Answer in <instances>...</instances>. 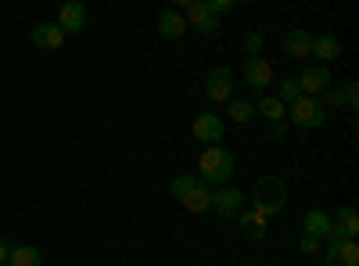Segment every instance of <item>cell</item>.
<instances>
[{
	"label": "cell",
	"mask_w": 359,
	"mask_h": 266,
	"mask_svg": "<svg viewBox=\"0 0 359 266\" xmlns=\"http://www.w3.org/2000/svg\"><path fill=\"white\" fill-rule=\"evenodd\" d=\"M280 105H294L298 98H302V86H298V79H280V91L273 94Z\"/></svg>",
	"instance_id": "cell-23"
},
{
	"label": "cell",
	"mask_w": 359,
	"mask_h": 266,
	"mask_svg": "<svg viewBox=\"0 0 359 266\" xmlns=\"http://www.w3.org/2000/svg\"><path fill=\"white\" fill-rule=\"evenodd\" d=\"M313 58H320V65L327 69L331 62H338V54H341V40L334 36V33H320V36H313V51H309Z\"/></svg>",
	"instance_id": "cell-14"
},
{
	"label": "cell",
	"mask_w": 359,
	"mask_h": 266,
	"mask_svg": "<svg viewBox=\"0 0 359 266\" xmlns=\"http://www.w3.org/2000/svg\"><path fill=\"white\" fill-rule=\"evenodd\" d=\"M191 133H194V140H201L205 147L223 144V115H216V112H198L194 123H191Z\"/></svg>",
	"instance_id": "cell-6"
},
{
	"label": "cell",
	"mask_w": 359,
	"mask_h": 266,
	"mask_svg": "<svg viewBox=\"0 0 359 266\" xmlns=\"http://www.w3.org/2000/svg\"><path fill=\"white\" fill-rule=\"evenodd\" d=\"M255 115H262L266 123H284L287 119V105H280L273 94H262L259 105H255Z\"/></svg>",
	"instance_id": "cell-20"
},
{
	"label": "cell",
	"mask_w": 359,
	"mask_h": 266,
	"mask_svg": "<svg viewBox=\"0 0 359 266\" xmlns=\"http://www.w3.org/2000/svg\"><path fill=\"white\" fill-rule=\"evenodd\" d=\"M8 266H43L40 248H33V245H18V248H11Z\"/></svg>",
	"instance_id": "cell-21"
},
{
	"label": "cell",
	"mask_w": 359,
	"mask_h": 266,
	"mask_svg": "<svg viewBox=\"0 0 359 266\" xmlns=\"http://www.w3.org/2000/svg\"><path fill=\"white\" fill-rule=\"evenodd\" d=\"M287 123L298 126V130H316L327 123V115H323V105L316 98H298L294 105H287Z\"/></svg>",
	"instance_id": "cell-4"
},
{
	"label": "cell",
	"mask_w": 359,
	"mask_h": 266,
	"mask_svg": "<svg viewBox=\"0 0 359 266\" xmlns=\"http://www.w3.org/2000/svg\"><path fill=\"white\" fill-rule=\"evenodd\" d=\"M33 44L40 51H57L65 44V33L57 29V22H40V25H33Z\"/></svg>",
	"instance_id": "cell-17"
},
{
	"label": "cell",
	"mask_w": 359,
	"mask_h": 266,
	"mask_svg": "<svg viewBox=\"0 0 359 266\" xmlns=\"http://www.w3.org/2000/svg\"><path fill=\"white\" fill-rule=\"evenodd\" d=\"M205 94H208V101H230L233 98V69H226V65H216L212 72L205 76Z\"/></svg>",
	"instance_id": "cell-7"
},
{
	"label": "cell",
	"mask_w": 359,
	"mask_h": 266,
	"mask_svg": "<svg viewBox=\"0 0 359 266\" xmlns=\"http://www.w3.org/2000/svg\"><path fill=\"white\" fill-rule=\"evenodd\" d=\"M172 198L184 205L187 213H208V201H212V187L201 184L194 173H184V176H176V180L169 184Z\"/></svg>",
	"instance_id": "cell-3"
},
{
	"label": "cell",
	"mask_w": 359,
	"mask_h": 266,
	"mask_svg": "<svg viewBox=\"0 0 359 266\" xmlns=\"http://www.w3.org/2000/svg\"><path fill=\"white\" fill-rule=\"evenodd\" d=\"M158 33H162L165 40H184V33H187L184 15H180L176 8H165V11L158 15Z\"/></svg>",
	"instance_id": "cell-18"
},
{
	"label": "cell",
	"mask_w": 359,
	"mask_h": 266,
	"mask_svg": "<svg viewBox=\"0 0 359 266\" xmlns=\"http://www.w3.org/2000/svg\"><path fill=\"white\" fill-rule=\"evenodd\" d=\"M208 209H212L219 220H237L245 213V191H237V187H216L212 191V201H208Z\"/></svg>",
	"instance_id": "cell-5"
},
{
	"label": "cell",
	"mask_w": 359,
	"mask_h": 266,
	"mask_svg": "<svg viewBox=\"0 0 359 266\" xmlns=\"http://www.w3.org/2000/svg\"><path fill=\"white\" fill-rule=\"evenodd\" d=\"M287 205V184L280 173H269V176H259L255 187H252V209L259 216H277L280 209Z\"/></svg>",
	"instance_id": "cell-2"
},
{
	"label": "cell",
	"mask_w": 359,
	"mask_h": 266,
	"mask_svg": "<svg viewBox=\"0 0 359 266\" xmlns=\"http://www.w3.org/2000/svg\"><path fill=\"white\" fill-rule=\"evenodd\" d=\"M331 69H323V65H306L302 76H298V86H302V98H323V91L331 86Z\"/></svg>",
	"instance_id": "cell-9"
},
{
	"label": "cell",
	"mask_w": 359,
	"mask_h": 266,
	"mask_svg": "<svg viewBox=\"0 0 359 266\" xmlns=\"http://www.w3.org/2000/svg\"><path fill=\"white\" fill-rule=\"evenodd\" d=\"M241 76H245V83L252 86L255 94H262L269 83H273V65L266 62V58H245L241 62Z\"/></svg>",
	"instance_id": "cell-8"
},
{
	"label": "cell",
	"mask_w": 359,
	"mask_h": 266,
	"mask_svg": "<svg viewBox=\"0 0 359 266\" xmlns=\"http://www.w3.org/2000/svg\"><path fill=\"white\" fill-rule=\"evenodd\" d=\"M266 223H269V220L259 216L255 209L237 216V227H241V238H245V241H262V238H266Z\"/></svg>",
	"instance_id": "cell-19"
},
{
	"label": "cell",
	"mask_w": 359,
	"mask_h": 266,
	"mask_svg": "<svg viewBox=\"0 0 359 266\" xmlns=\"http://www.w3.org/2000/svg\"><path fill=\"white\" fill-rule=\"evenodd\" d=\"M320 105H334V108H359V83L355 79H345V83H331V86H327V91H323V101Z\"/></svg>",
	"instance_id": "cell-10"
},
{
	"label": "cell",
	"mask_w": 359,
	"mask_h": 266,
	"mask_svg": "<svg viewBox=\"0 0 359 266\" xmlns=\"http://www.w3.org/2000/svg\"><path fill=\"white\" fill-rule=\"evenodd\" d=\"M8 255H11V245L0 238V266H8Z\"/></svg>",
	"instance_id": "cell-29"
},
{
	"label": "cell",
	"mask_w": 359,
	"mask_h": 266,
	"mask_svg": "<svg viewBox=\"0 0 359 266\" xmlns=\"http://www.w3.org/2000/svg\"><path fill=\"white\" fill-rule=\"evenodd\" d=\"M287 130H291L287 119H284V123H269V137H287Z\"/></svg>",
	"instance_id": "cell-28"
},
{
	"label": "cell",
	"mask_w": 359,
	"mask_h": 266,
	"mask_svg": "<svg viewBox=\"0 0 359 266\" xmlns=\"http://www.w3.org/2000/svg\"><path fill=\"white\" fill-rule=\"evenodd\" d=\"M320 248H323V241L309 238V234H302V238H298V252H302V255H316Z\"/></svg>",
	"instance_id": "cell-25"
},
{
	"label": "cell",
	"mask_w": 359,
	"mask_h": 266,
	"mask_svg": "<svg viewBox=\"0 0 359 266\" xmlns=\"http://www.w3.org/2000/svg\"><path fill=\"white\" fill-rule=\"evenodd\" d=\"M237 4H233V0H208V11H212L216 18H223V15H230Z\"/></svg>",
	"instance_id": "cell-26"
},
{
	"label": "cell",
	"mask_w": 359,
	"mask_h": 266,
	"mask_svg": "<svg viewBox=\"0 0 359 266\" xmlns=\"http://www.w3.org/2000/svg\"><path fill=\"white\" fill-rule=\"evenodd\" d=\"M262 44H266V36L259 33V29H255V33H248V36L241 40V51H245V58H262Z\"/></svg>",
	"instance_id": "cell-24"
},
{
	"label": "cell",
	"mask_w": 359,
	"mask_h": 266,
	"mask_svg": "<svg viewBox=\"0 0 359 266\" xmlns=\"http://www.w3.org/2000/svg\"><path fill=\"white\" fill-rule=\"evenodd\" d=\"M306 234L309 238H316V241H334V230H331V216H327L323 209H309L306 213Z\"/></svg>",
	"instance_id": "cell-16"
},
{
	"label": "cell",
	"mask_w": 359,
	"mask_h": 266,
	"mask_svg": "<svg viewBox=\"0 0 359 266\" xmlns=\"http://www.w3.org/2000/svg\"><path fill=\"white\" fill-rule=\"evenodd\" d=\"M83 25H86V8L79 4V0L62 4V11H57V29H62L65 36H72V33H79Z\"/></svg>",
	"instance_id": "cell-13"
},
{
	"label": "cell",
	"mask_w": 359,
	"mask_h": 266,
	"mask_svg": "<svg viewBox=\"0 0 359 266\" xmlns=\"http://www.w3.org/2000/svg\"><path fill=\"white\" fill-rule=\"evenodd\" d=\"M331 230H334V238L341 241H355V234H359V216L352 205H341V209L331 216Z\"/></svg>",
	"instance_id": "cell-12"
},
{
	"label": "cell",
	"mask_w": 359,
	"mask_h": 266,
	"mask_svg": "<svg viewBox=\"0 0 359 266\" xmlns=\"http://www.w3.org/2000/svg\"><path fill=\"white\" fill-rule=\"evenodd\" d=\"M313 51V36H309V29H291V33L284 36V54L294 58V62H306Z\"/></svg>",
	"instance_id": "cell-15"
},
{
	"label": "cell",
	"mask_w": 359,
	"mask_h": 266,
	"mask_svg": "<svg viewBox=\"0 0 359 266\" xmlns=\"http://www.w3.org/2000/svg\"><path fill=\"white\" fill-rule=\"evenodd\" d=\"M323 262H327V266H359V245H355V241H341V238L327 241Z\"/></svg>",
	"instance_id": "cell-11"
},
{
	"label": "cell",
	"mask_w": 359,
	"mask_h": 266,
	"mask_svg": "<svg viewBox=\"0 0 359 266\" xmlns=\"http://www.w3.org/2000/svg\"><path fill=\"white\" fill-rule=\"evenodd\" d=\"M216 29H219V18H205L201 25H194V33H201V36H212Z\"/></svg>",
	"instance_id": "cell-27"
},
{
	"label": "cell",
	"mask_w": 359,
	"mask_h": 266,
	"mask_svg": "<svg viewBox=\"0 0 359 266\" xmlns=\"http://www.w3.org/2000/svg\"><path fill=\"white\" fill-rule=\"evenodd\" d=\"M198 180L208 184V187H226L230 184V176H233V155L226 152L223 144H212V147H205V152L198 155Z\"/></svg>",
	"instance_id": "cell-1"
},
{
	"label": "cell",
	"mask_w": 359,
	"mask_h": 266,
	"mask_svg": "<svg viewBox=\"0 0 359 266\" xmlns=\"http://www.w3.org/2000/svg\"><path fill=\"white\" fill-rule=\"evenodd\" d=\"M226 115H230L233 123H248L252 115H255V105H252L248 98H230V101H226Z\"/></svg>",
	"instance_id": "cell-22"
}]
</instances>
